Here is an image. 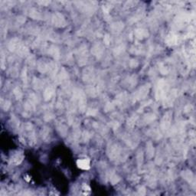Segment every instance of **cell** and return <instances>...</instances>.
<instances>
[{
    "label": "cell",
    "instance_id": "1",
    "mask_svg": "<svg viewBox=\"0 0 196 196\" xmlns=\"http://www.w3.org/2000/svg\"><path fill=\"white\" fill-rule=\"evenodd\" d=\"M168 90V84L166 82L163 80H161L158 84V87L156 90V97L157 98H163L166 94V91Z\"/></svg>",
    "mask_w": 196,
    "mask_h": 196
},
{
    "label": "cell",
    "instance_id": "2",
    "mask_svg": "<svg viewBox=\"0 0 196 196\" xmlns=\"http://www.w3.org/2000/svg\"><path fill=\"white\" fill-rule=\"evenodd\" d=\"M171 120H172V113L170 112L166 113L164 115V117L162 120V124H161V126L163 130H167L168 128L169 127Z\"/></svg>",
    "mask_w": 196,
    "mask_h": 196
},
{
    "label": "cell",
    "instance_id": "3",
    "mask_svg": "<svg viewBox=\"0 0 196 196\" xmlns=\"http://www.w3.org/2000/svg\"><path fill=\"white\" fill-rule=\"evenodd\" d=\"M77 167L83 170H88L90 168V161L89 159H81L77 161Z\"/></svg>",
    "mask_w": 196,
    "mask_h": 196
},
{
    "label": "cell",
    "instance_id": "4",
    "mask_svg": "<svg viewBox=\"0 0 196 196\" xmlns=\"http://www.w3.org/2000/svg\"><path fill=\"white\" fill-rule=\"evenodd\" d=\"M53 22L55 24V25H57V26H61L62 25H64L65 23V20H64V18L62 15L57 13L55 14V16H54Z\"/></svg>",
    "mask_w": 196,
    "mask_h": 196
},
{
    "label": "cell",
    "instance_id": "5",
    "mask_svg": "<svg viewBox=\"0 0 196 196\" xmlns=\"http://www.w3.org/2000/svg\"><path fill=\"white\" fill-rule=\"evenodd\" d=\"M23 155L22 153H19V152H17L16 154L13 155L12 157V163L15 164V165H18L22 163V161L23 160Z\"/></svg>",
    "mask_w": 196,
    "mask_h": 196
},
{
    "label": "cell",
    "instance_id": "6",
    "mask_svg": "<svg viewBox=\"0 0 196 196\" xmlns=\"http://www.w3.org/2000/svg\"><path fill=\"white\" fill-rule=\"evenodd\" d=\"M148 93H149V87L146 86H143V87L139 89V93H138V97L139 98H143V97H145L147 96Z\"/></svg>",
    "mask_w": 196,
    "mask_h": 196
},
{
    "label": "cell",
    "instance_id": "7",
    "mask_svg": "<svg viewBox=\"0 0 196 196\" xmlns=\"http://www.w3.org/2000/svg\"><path fill=\"white\" fill-rule=\"evenodd\" d=\"M53 94H54L53 89L51 88V87H48L46 90H44V99H45V100H48L51 99Z\"/></svg>",
    "mask_w": 196,
    "mask_h": 196
},
{
    "label": "cell",
    "instance_id": "8",
    "mask_svg": "<svg viewBox=\"0 0 196 196\" xmlns=\"http://www.w3.org/2000/svg\"><path fill=\"white\" fill-rule=\"evenodd\" d=\"M136 36H137V38H139V39H143V38H145L147 35V32L144 29H137L136 30Z\"/></svg>",
    "mask_w": 196,
    "mask_h": 196
},
{
    "label": "cell",
    "instance_id": "9",
    "mask_svg": "<svg viewBox=\"0 0 196 196\" xmlns=\"http://www.w3.org/2000/svg\"><path fill=\"white\" fill-rule=\"evenodd\" d=\"M51 54L52 56H54V57H59V51H58V49L57 48H55V46H53L52 48H51Z\"/></svg>",
    "mask_w": 196,
    "mask_h": 196
},
{
    "label": "cell",
    "instance_id": "10",
    "mask_svg": "<svg viewBox=\"0 0 196 196\" xmlns=\"http://www.w3.org/2000/svg\"><path fill=\"white\" fill-rule=\"evenodd\" d=\"M82 189L84 191H90V188L89 187L88 185H86V184H84L83 186H82Z\"/></svg>",
    "mask_w": 196,
    "mask_h": 196
}]
</instances>
